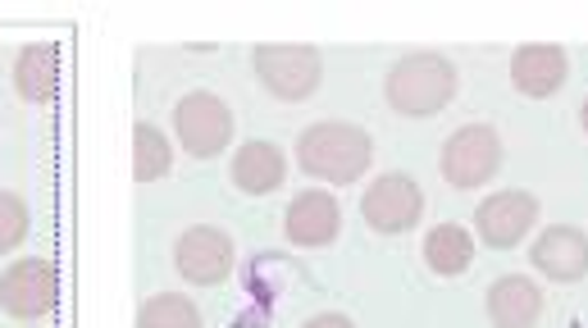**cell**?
<instances>
[{"instance_id":"cell-1","label":"cell","mask_w":588,"mask_h":328,"mask_svg":"<svg viewBox=\"0 0 588 328\" xmlns=\"http://www.w3.org/2000/svg\"><path fill=\"white\" fill-rule=\"evenodd\" d=\"M461 87V73L448 56L438 51H415L402 56L383 78V97L402 119H433L438 110H448Z\"/></svg>"},{"instance_id":"cell-2","label":"cell","mask_w":588,"mask_h":328,"mask_svg":"<svg viewBox=\"0 0 588 328\" xmlns=\"http://www.w3.org/2000/svg\"><path fill=\"white\" fill-rule=\"evenodd\" d=\"M370 160H374V142L370 132L356 128V123H337V119H324V123H311L302 137H297V165L329 182V187H352L370 173Z\"/></svg>"},{"instance_id":"cell-3","label":"cell","mask_w":588,"mask_h":328,"mask_svg":"<svg viewBox=\"0 0 588 328\" xmlns=\"http://www.w3.org/2000/svg\"><path fill=\"white\" fill-rule=\"evenodd\" d=\"M256 78L278 101H306L324 82V56L315 46H256L252 51Z\"/></svg>"},{"instance_id":"cell-4","label":"cell","mask_w":588,"mask_h":328,"mask_svg":"<svg viewBox=\"0 0 588 328\" xmlns=\"http://www.w3.org/2000/svg\"><path fill=\"white\" fill-rule=\"evenodd\" d=\"M498 169H502V137L488 123L457 128L443 142V156H438V173H443L452 187H461V192L483 187Z\"/></svg>"},{"instance_id":"cell-5","label":"cell","mask_w":588,"mask_h":328,"mask_svg":"<svg viewBox=\"0 0 588 328\" xmlns=\"http://www.w3.org/2000/svg\"><path fill=\"white\" fill-rule=\"evenodd\" d=\"M174 132L187 156L196 160H215L233 142V110L215 97V91H187L174 106Z\"/></svg>"},{"instance_id":"cell-6","label":"cell","mask_w":588,"mask_h":328,"mask_svg":"<svg viewBox=\"0 0 588 328\" xmlns=\"http://www.w3.org/2000/svg\"><path fill=\"white\" fill-rule=\"evenodd\" d=\"M424 215V192L420 182L406 178V173H379L365 197H361V219L383 232V238H398V232H411Z\"/></svg>"},{"instance_id":"cell-7","label":"cell","mask_w":588,"mask_h":328,"mask_svg":"<svg viewBox=\"0 0 588 328\" xmlns=\"http://www.w3.org/2000/svg\"><path fill=\"white\" fill-rule=\"evenodd\" d=\"M56 301H60V274L51 260L23 256L0 274V306H6L10 319H23V324L41 319L56 310Z\"/></svg>"},{"instance_id":"cell-8","label":"cell","mask_w":588,"mask_h":328,"mask_svg":"<svg viewBox=\"0 0 588 328\" xmlns=\"http://www.w3.org/2000/svg\"><path fill=\"white\" fill-rule=\"evenodd\" d=\"M237 265V251H233V238L219 228H206L196 223L187 228L183 238L174 242V269L187 278L192 288H219L224 278L233 274Z\"/></svg>"},{"instance_id":"cell-9","label":"cell","mask_w":588,"mask_h":328,"mask_svg":"<svg viewBox=\"0 0 588 328\" xmlns=\"http://www.w3.org/2000/svg\"><path fill=\"white\" fill-rule=\"evenodd\" d=\"M474 223H479V238L498 251H511L520 247L533 223H538V201L529 192H493L479 210H474Z\"/></svg>"},{"instance_id":"cell-10","label":"cell","mask_w":588,"mask_h":328,"mask_svg":"<svg viewBox=\"0 0 588 328\" xmlns=\"http://www.w3.org/2000/svg\"><path fill=\"white\" fill-rule=\"evenodd\" d=\"M283 232H287L292 247H306V251L329 247V242H337V232H342V206L329 192H320V187H311V192L287 201Z\"/></svg>"},{"instance_id":"cell-11","label":"cell","mask_w":588,"mask_h":328,"mask_svg":"<svg viewBox=\"0 0 588 328\" xmlns=\"http://www.w3.org/2000/svg\"><path fill=\"white\" fill-rule=\"evenodd\" d=\"M529 260L543 278H552V284H579L588 274V238L570 223H557L548 232H538Z\"/></svg>"},{"instance_id":"cell-12","label":"cell","mask_w":588,"mask_h":328,"mask_svg":"<svg viewBox=\"0 0 588 328\" xmlns=\"http://www.w3.org/2000/svg\"><path fill=\"white\" fill-rule=\"evenodd\" d=\"M570 73V60L561 46H548V41H533V46H520V51L511 56V82L520 97H533V101H543L552 97V91H561Z\"/></svg>"},{"instance_id":"cell-13","label":"cell","mask_w":588,"mask_h":328,"mask_svg":"<svg viewBox=\"0 0 588 328\" xmlns=\"http://www.w3.org/2000/svg\"><path fill=\"white\" fill-rule=\"evenodd\" d=\"M538 315H543V292H538L533 278L507 274L488 288V319H493V328H533Z\"/></svg>"},{"instance_id":"cell-14","label":"cell","mask_w":588,"mask_h":328,"mask_svg":"<svg viewBox=\"0 0 588 328\" xmlns=\"http://www.w3.org/2000/svg\"><path fill=\"white\" fill-rule=\"evenodd\" d=\"M287 178V156L274 142H247L233 156V187L247 197H270Z\"/></svg>"},{"instance_id":"cell-15","label":"cell","mask_w":588,"mask_h":328,"mask_svg":"<svg viewBox=\"0 0 588 328\" xmlns=\"http://www.w3.org/2000/svg\"><path fill=\"white\" fill-rule=\"evenodd\" d=\"M56 82H60V51L51 41H37V46H23L19 60H14V91L23 101L41 106L56 97Z\"/></svg>"},{"instance_id":"cell-16","label":"cell","mask_w":588,"mask_h":328,"mask_svg":"<svg viewBox=\"0 0 588 328\" xmlns=\"http://www.w3.org/2000/svg\"><path fill=\"white\" fill-rule=\"evenodd\" d=\"M424 265L438 278H461L474 265V238L461 223H438L424 238Z\"/></svg>"},{"instance_id":"cell-17","label":"cell","mask_w":588,"mask_h":328,"mask_svg":"<svg viewBox=\"0 0 588 328\" xmlns=\"http://www.w3.org/2000/svg\"><path fill=\"white\" fill-rule=\"evenodd\" d=\"M174 169V147L156 123H137L133 128V178L137 182H156Z\"/></svg>"},{"instance_id":"cell-18","label":"cell","mask_w":588,"mask_h":328,"mask_svg":"<svg viewBox=\"0 0 588 328\" xmlns=\"http://www.w3.org/2000/svg\"><path fill=\"white\" fill-rule=\"evenodd\" d=\"M137 328H202V310H196L192 297L160 292L137 310Z\"/></svg>"},{"instance_id":"cell-19","label":"cell","mask_w":588,"mask_h":328,"mask_svg":"<svg viewBox=\"0 0 588 328\" xmlns=\"http://www.w3.org/2000/svg\"><path fill=\"white\" fill-rule=\"evenodd\" d=\"M23 238H28V206H23V197L0 187V256L23 247Z\"/></svg>"},{"instance_id":"cell-20","label":"cell","mask_w":588,"mask_h":328,"mask_svg":"<svg viewBox=\"0 0 588 328\" xmlns=\"http://www.w3.org/2000/svg\"><path fill=\"white\" fill-rule=\"evenodd\" d=\"M302 328H356L347 315H337V310H324V315H315V319H306Z\"/></svg>"},{"instance_id":"cell-21","label":"cell","mask_w":588,"mask_h":328,"mask_svg":"<svg viewBox=\"0 0 588 328\" xmlns=\"http://www.w3.org/2000/svg\"><path fill=\"white\" fill-rule=\"evenodd\" d=\"M579 119H584V132H588V101H584V110H579Z\"/></svg>"}]
</instances>
